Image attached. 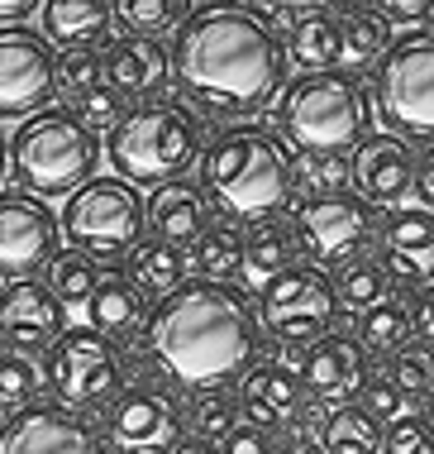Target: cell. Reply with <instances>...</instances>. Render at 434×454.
<instances>
[{
	"instance_id": "6da1fadb",
	"label": "cell",
	"mask_w": 434,
	"mask_h": 454,
	"mask_svg": "<svg viewBox=\"0 0 434 454\" xmlns=\"http://www.w3.org/2000/svg\"><path fill=\"white\" fill-rule=\"evenodd\" d=\"M172 82L205 115L244 120L287 91V53L248 5L205 0L172 39Z\"/></svg>"
},
{
	"instance_id": "7a4b0ae2",
	"label": "cell",
	"mask_w": 434,
	"mask_h": 454,
	"mask_svg": "<svg viewBox=\"0 0 434 454\" xmlns=\"http://www.w3.org/2000/svg\"><path fill=\"white\" fill-rule=\"evenodd\" d=\"M143 349L177 387L210 392L244 378L258 354V316L244 292L225 282H186L153 306L143 325Z\"/></svg>"
},
{
	"instance_id": "3957f363",
	"label": "cell",
	"mask_w": 434,
	"mask_h": 454,
	"mask_svg": "<svg viewBox=\"0 0 434 454\" xmlns=\"http://www.w3.org/2000/svg\"><path fill=\"white\" fill-rule=\"evenodd\" d=\"M201 182L225 206L229 215L244 220H272L296 192V158L282 134L263 125L225 129L201 158Z\"/></svg>"
},
{
	"instance_id": "277c9868",
	"label": "cell",
	"mask_w": 434,
	"mask_h": 454,
	"mask_svg": "<svg viewBox=\"0 0 434 454\" xmlns=\"http://www.w3.org/2000/svg\"><path fill=\"white\" fill-rule=\"evenodd\" d=\"M282 139L301 153L344 158L372 139V91L353 72H301L277 106Z\"/></svg>"
},
{
	"instance_id": "5b68a950",
	"label": "cell",
	"mask_w": 434,
	"mask_h": 454,
	"mask_svg": "<svg viewBox=\"0 0 434 454\" xmlns=\"http://www.w3.org/2000/svg\"><path fill=\"white\" fill-rule=\"evenodd\" d=\"M205 129L177 101H143L110 129L105 158L129 187H167L182 182L186 168H196L205 158Z\"/></svg>"
},
{
	"instance_id": "8992f818",
	"label": "cell",
	"mask_w": 434,
	"mask_h": 454,
	"mask_svg": "<svg viewBox=\"0 0 434 454\" xmlns=\"http://www.w3.org/2000/svg\"><path fill=\"white\" fill-rule=\"evenodd\" d=\"M101 139L81 125L72 110H43L24 120L10 139V173L19 192L29 196H77L86 182H96Z\"/></svg>"
},
{
	"instance_id": "52a82bcc",
	"label": "cell",
	"mask_w": 434,
	"mask_h": 454,
	"mask_svg": "<svg viewBox=\"0 0 434 454\" xmlns=\"http://www.w3.org/2000/svg\"><path fill=\"white\" fill-rule=\"evenodd\" d=\"M148 230V196L124 177H96L62 206V239L91 263L134 259Z\"/></svg>"
},
{
	"instance_id": "ba28073f",
	"label": "cell",
	"mask_w": 434,
	"mask_h": 454,
	"mask_svg": "<svg viewBox=\"0 0 434 454\" xmlns=\"http://www.w3.org/2000/svg\"><path fill=\"white\" fill-rule=\"evenodd\" d=\"M372 110L396 139L434 144V34H406L372 77Z\"/></svg>"
},
{
	"instance_id": "9c48e42d",
	"label": "cell",
	"mask_w": 434,
	"mask_h": 454,
	"mask_svg": "<svg viewBox=\"0 0 434 454\" xmlns=\"http://www.w3.org/2000/svg\"><path fill=\"white\" fill-rule=\"evenodd\" d=\"M339 301H334V282L310 263H296L287 273L263 282L258 292V325L282 345H315L329 335Z\"/></svg>"
},
{
	"instance_id": "30bf717a",
	"label": "cell",
	"mask_w": 434,
	"mask_h": 454,
	"mask_svg": "<svg viewBox=\"0 0 434 454\" xmlns=\"http://www.w3.org/2000/svg\"><path fill=\"white\" fill-rule=\"evenodd\" d=\"M48 354H53L48 373H53V387L67 407H105L110 397L124 392L120 349L101 330H67Z\"/></svg>"
},
{
	"instance_id": "8fae6325",
	"label": "cell",
	"mask_w": 434,
	"mask_h": 454,
	"mask_svg": "<svg viewBox=\"0 0 434 454\" xmlns=\"http://www.w3.org/2000/svg\"><path fill=\"white\" fill-rule=\"evenodd\" d=\"M58 91L53 43L34 29H0V120H34Z\"/></svg>"
},
{
	"instance_id": "7c38bea8",
	"label": "cell",
	"mask_w": 434,
	"mask_h": 454,
	"mask_svg": "<svg viewBox=\"0 0 434 454\" xmlns=\"http://www.w3.org/2000/svg\"><path fill=\"white\" fill-rule=\"evenodd\" d=\"M372 230H377V206H368L358 192L301 201V211H296V239H301V254H310V268L353 263V254L372 239Z\"/></svg>"
},
{
	"instance_id": "4fadbf2b",
	"label": "cell",
	"mask_w": 434,
	"mask_h": 454,
	"mask_svg": "<svg viewBox=\"0 0 434 454\" xmlns=\"http://www.w3.org/2000/svg\"><path fill=\"white\" fill-rule=\"evenodd\" d=\"M62 244V215L39 196L10 187L0 192V278L24 282L58 259Z\"/></svg>"
},
{
	"instance_id": "5bb4252c",
	"label": "cell",
	"mask_w": 434,
	"mask_h": 454,
	"mask_svg": "<svg viewBox=\"0 0 434 454\" xmlns=\"http://www.w3.org/2000/svg\"><path fill=\"white\" fill-rule=\"evenodd\" d=\"M105 435L120 454H172L182 445V416L163 392H120L105 416Z\"/></svg>"
},
{
	"instance_id": "9a60e30c",
	"label": "cell",
	"mask_w": 434,
	"mask_h": 454,
	"mask_svg": "<svg viewBox=\"0 0 434 454\" xmlns=\"http://www.w3.org/2000/svg\"><path fill=\"white\" fill-rule=\"evenodd\" d=\"M62 301L43 282H10L0 292V345L10 354H39L53 349L67 330H62Z\"/></svg>"
},
{
	"instance_id": "2e32d148",
	"label": "cell",
	"mask_w": 434,
	"mask_h": 454,
	"mask_svg": "<svg viewBox=\"0 0 434 454\" xmlns=\"http://www.w3.org/2000/svg\"><path fill=\"white\" fill-rule=\"evenodd\" d=\"M415 163L420 158L411 153V144L396 134H372L368 144L349 153L353 187L368 206H401L415 187Z\"/></svg>"
},
{
	"instance_id": "e0dca14e",
	"label": "cell",
	"mask_w": 434,
	"mask_h": 454,
	"mask_svg": "<svg viewBox=\"0 0 434 454\" xmlns=\"http://www.w3.org/2000/svg\"><path fill=\"white\" fill-rule=\"evenodd\" d=\"M0 454H101L91 426L67 407H29L0 426Z\"/></svg>"
},
{
	"instance_id": "ac0fdd59",
	"label": "cell",
	"mask_w": 434,
	"mask_h": 454,
	"mask_svg": "<svg viewBox=\"0 0 434 454\" xmlns=\"http://www.w3.org/2000/svg\"><path fill=\"white\" fill-rule=\"evenodd\" d=\"M301 378L291 373V368L282 364H253L248 373L239 378V392H234V402H239V411L248 416V426H258V431H277V426H296L301 421Z\"/></svg>"
},
{
	"instance_id": "d6986e66",
	"label": "cell",
	"mask_w": 434,
	"mask_h": 454,
	"mask_svg": "<svg viewBox=\"0 0 434 454\" xmlns=\"http://www.w3.org/2000/svg\"><path fill=\"white\" fill-rule=\"evenodd\" d=\"M382 268L401 282H430L434 278V215L420 206H401L382 220L377 230Z\"/></svg>"
},
{
	"instance_id": "ffe728a7",
	"label": "cell",
	"mask_w": 434,
	"mask_h": 454,
	"mask_svg": "<svg viewBox=\"0 0 434 454\" xmlns=\"http://www.w3.org/2000/svg\"><path fill=\"white\" fill-rule=\"evenodd\" d=\"M363 383H368V354L349 335H325L301 354V387L315 392L320 402L349 397Z\"/></svg>"
},
{
	"instance_id": "44dd1931",
	"label": "cell",
	"mask_w": 434,
	"mask_h": 454,
	"mask_svg": "<svg viewBox=\"0 0 434 454\" xmlns=\"http://www.w3.org/2000/svg\"><path fill=\"white\" fill-rule=\"evenodd\" d=\"M172 72V53L158 39H134L124 34L105 48V87L120 96H134V101H148Z\"/></svg>"
},
{
	"instance_id": "7402d4cb",
	"label": "cell",
	"mask_w": 434,
	"mask_h": 454,
	"mask_svg": "<svg viewBox=\"0 0 434 454\" xmlns=\"http://www.w3.org/2000/svg\"><path fill=\"white\" fill-rule=\"evenodd\" d=\"M148 230H153V239L163 244H196L205 235V192L191 187V182H167V187H158L148 196Z\"/></svg>"
},
{
	"instance_id": "603a6c76",
	"label": "cell",
	"mask_w": 434,
	"mask_h": 454,
	"mask_svg": "<svg viewBox=\"0 0 434 454\" xmlns=\"http://www.w3.org/2000/svg\"><path fill=\"white\" fill-rule=\"evenodd\" d=\"M43 15V39L62 48H96V39L110 29L115 5L105 0H48L39 5Z\"/></svg>"
},
{
	"instance_id": "cb8c5ba5",
	"label": "cell",
	"mask_w": 434,
	"mask_h": 454,
	"mask_svg": "<svg viewBox=\"0 0 434 454\" xmlns=\"http://www.w3.org/2000/svg\"><path fill=\"white\" fill-rule=\"evenodd\" d=\"M387 29L391 24L382 20L377 5H339V63H349V72L382 67L387 58Z\"/></svg>"
},
{
	"instance_id": "d4e9b609",
	"label": "cell",
	"mask_w": 434,
	"mask_h": 454,
	"mask_svg": "<svg viewBox=\"0 0 434 454\" xmlns=\"http://www.w3.org/2000/svg\"><path fill=\"white\" fill-rule=\"evenodd\" d=\"M287 58L306 72H334V63H339V20L325 5H301L291 20Z\"/></svg>"
},
{
	"instance_id": "484cf974",
	"label": "cell",
	"mask_w": 434,
	"mask_h": 454,
	"mask_svg": "<svg viewBox=\"0 0 434 454\" xmlns=\"http://www.w3.org/2000/svg\"><path fill=\"white\" fill-rule=\"evenodd\" d=\"M296 254H301V239H296V225H282V220H263L244 235V273L253 282H272L277 273L296 268Z\"/></svg>"
},
{
	"instance_id": "4316f807",
	"label": "cell",
	"mask_w": 434,
	"mask_h": 454,
	"mask_svg": "<svg viewBox=\"0 0 434 454\" xmlns=\"http://www.w3.org/2000/svg\"><path fill=\"white\" fill-rule=\"evenodd\" d=\"M91 325L101 330V335H134V330H143V292L134 287L129 273H105L101 287H96L91 297Z\"/></svg>"
},
{
	"instance_id": "83f0119b",
	"label": "cell",
	"mask_w": 434,
	"mask_h": 454,
	"mask_svg": "<svg viewBox=\"0 0 434 454\" xmlns=\"http://www.w3.org/2000/svg\"><path fill=\"white\" fill-rule=\"evenodd\" d=\"M186 268H191V259H186L177 244L143 239L139 249H134V259H129V278H134V287H139V292L167 301L172 292L186 287Z\"/></svg>"
},
{
	"instance_id": "f1b7e54d",
	"label": "cell",
	"mask_w": 434,
	"mask_h": 454,
	"mask_svg": "<svg viewBox=\"0 0 434 454\" xmlns=\"http://www.w3.org/2000/svg\"><path fill=\"white\" fill-rule=\"evenodd\" d=\"M387 297H391V273L382 268V259H353L334 278V301L353 316H368L372 306H382Z\"/></svg>"
},
{
	"instance_id": "f546056e",
	"label": "cell",
	"mask_w": 434,
	"mask_h": 454,
	"mask_svg": "<svg viewBox=\"0 0 434 454\" xmlns=\"http://www.w3.org/2000/svg\"><path fill=\"white\" fill-rule=\"evenodd\" d=\"M358 335H363V349H377V354L411 349V335H415L411 301H406V297H387L382 306H372L368 316H358Z\"/></svg>"
},
{
	"instance_id": "4dcf8cb0",
	"label": "cell",
	"mask_w": 434,
	"mask_h": 454,
	"mask_svg": "<svg viewBox=\"0 0 434 454\" xmlns=\"http://www.w3.org/2000/svg\"><path fill=\"white\" fill-rule=\"evenodd\" d=\"M191 268L201 282H229L244 273V235L234 225H210L201 239L191 244Z\"/></svg>"
},
{
	"instance_id": "1f68e13d",
	"label": "cell",
	"mask_w": 434,
	"mask_h": 454,
	"mask_svg": "<svg viewBox=\"0 0 434 454\" xmlns=\"http://www.w3.org/2000/svg\"><path fill=\"white\" fill-rule=\"evenodd\" d=\"M377 450H382V426L358 402H344L325 416V454H377Z\"/></svg>"
},
{
	"instance_id": "d6a6232c",
	"label": "cell",
	"mask_w": 434,
	"mask_h": 454,
	"mask_svg": "<svg viewBox=\"0 0 434 454\" xmlns=\"http://www.w3.org/2000/svg\"><path fill=\"white\" fill-rule=\"evenodd\" d=\"M43 287L53 292L62 306H91L96 287H101V273H96L91 259H81L77 249H67L43 268Z\"/></svg>"
},
{
	"instance_id": "836d02e7",
	"label": "cell",
	"mask_w": 434,
	"mask_h": 454,
	"mask_svg": "<svg viewBox=\"0 0 434 454\" xmlns=\"http://www.w3.org/2000/svg\"><path fill=\"white\" fill-rule=\"evenodd\" d=\"M191 5L186 0H120L115 5V20L124 24V34L134 39H158L167 29H182Z\"/></svg>"
},
{
	"instance_id": "e575fe53",
	"label": "cell",
	"mask_w": 434,
	"mask_h": 454,
	"mask_svg": "<svg viewBox=\"0 0 434 454\" xmlns=\"http://www.w3.org/2000/svg\"><path fill=\"white\" fill-rule=\"evenodd\" d=\"M105 87V53L101 48H62L58 53V91L72 106Z\"/></svg>"
},
{
	"instance_id": "d590c367",
	"label": "cell",
	"mask_w": 434,
	"mask_h": 454,
	"mask_svg": "<svg viewBox=\"0 0 434 454\" xmlns=\"http://www.w3.org/2000/svg\"><path fill=\"white\" fill-rule=\"evenodd\" d=\"M349 187H353L349 158H320V153L296 158V192H301L306 201H325V196H344Z\"/></svg>"
},
{
	"instance_id": "8d00e7d4",
	"label": "cell",
	"mask_w": 434,
	"mask_h": 454,
	"mask_svg": "<svg viewBox=\"0 0 434 454\" xmlns=\"http://www.w3.org/2000/svg\"><path fill=\"white\" fill-rule=\"evenodd\" d=\"M39 387H43V373L29 354L0 349V411H15V416L29 411L34 397H39Z\"/></svg>"
},
{
	"instance_id": "74e56055",
	"label": "cell",
	"mask_w": 434,
	"mask_h": 454,
	"mask_svg": "<svg viewBox=\"0 0 434 454\" xmlns=\"http://www.w3.org/2000/svg\"><path fill=\"white\" fill-rule=\"evenodd\" d=\"M387 383L401 392V397H425L434 392V354L425 349H401L387 359Z\"/></svg>"
},
{
	"instance_id": "f35d334b",
	"label": "cell",
	"mask_w": 434,
	"mask_h": 454,
	"mask_svg": "<svg viewBox=\"0 0 434 454\" xmlns=\"http://www.w3.org/2000/svg\"><path fill=\"white\" fill-rule=\"evenodd\" d=\"M191 431L196 440H229L234 431H239V402L234 397H201L191 411Z\"/></svg>"
},
{
	"instance_id": "ab89813d",
	"label": "cell",
	"mask_w": 434,
	"mask_h": 454,
	"mask_svg": "<svg viewBox=\"0 0 434 454\" xmlns=\"http://www.w3.org/2000/svg\"><path fill=\"white\" fill-rule=\"evenodd\" d=\"M382 454H434V426L420 416H401L382 431Z\"/></svg>"
},
{
	"instance_id": "60d3db41",
	"label": "cell",
	"mask_w": 434,
	"mask_h": 454,
	"mask_svg": "<svg viewBox=\"0 0 434 454\" xmlns=\"http://www.w3.org/2000/svg\"><path fill=\"white\" fill-rule=\"evenodd\" d=\"M72 115H77L91 134H101V129L110 134V129H115L120 120H124V96L110 91V87H101V91L86 96V101H77V110H72Z\"/></svg>"
},
{
	"instance_id": "b9f144b4",
	"label": "cell",
	"mask_w": 434,
	"mask_h": 454,
	"mask_svg": "<svg viewBox=\"0 0 434 454\" xmlns=\"http://www.w3.org/2000/svg\"><path fill=\"white\" fill-rule=\"evenodd\" d=\"M363 411H372L377 421L391 426V421H401V416H406V397L387 383V378H382V383H368L363 387Z\"/></svg>"
},
{
	"instance_id": "7bdbcfd3",
	"label": "cell",
	"mask_w": 434,
	"mask_h": 454,
	"mask_svg": "<svg viewBox=\"0 0 434 454\" xmlns=\"http://www.w3.org/2000/svg\"><path fill=\"white\" fill-rule=\"evenodd\" d=\"M220 454H277V450H272L267 431H258V426H239V431L220 445Z\"/></svg>"
},
{
	"instance_id": "ee69618b",
	"label": "cell",
	"mask_w": 434,
	"mask_h": 454,
	"mask_svg": "<svg viewBox=\"0 0 434 454\" xmlns=\"http://www.w3.org/2000/svg\"><path fill=\"white\" fill-rule=\"evenodd\" d=\"M377 10H382V20H387V24H401V29H406V24H420L425 15H434L430 0H387V5H377Z\"/></svg>"
},
{
	"instance_id": "f6af8a7d",
	"label": "cell",
	"mask_w": 434,
	"mask_h": 454,
	"mask_svg": "<svg viewBox=\"0 0 434 454\" xmlns=\"http://www.w3.org/2000/svg\"><path fill=\"white\" fill-rule=\"evenodd\" d=\"M411 196L420 201V211H430V215H434V149H425V153H420V163H415V187H411Z\"/></svg>"
},
{
	"instance_id": "bcb514c9",
	"label": "cell",
	"mask_w": 434,
	"mask_h": 454,
	"mask_svg": "<svg viewBox=\"0 0 434 454\" xmlns=\"http://www.w3.org/2000/svg\"><path fill=\"white\" fill-rule=\"evenodd\" d=\"M415 335H420V345H425V354H434V287L415 306Z\"/></svg>"
},
{
	"instance_id": "7dc6e473",
	"label": "cell",
	"mask_w": 434,
	"mask_h": 454,
	"mask_svg": "<svg viewBox=\"0 0 434 454\" xmlns=\"http://www.w3.org/2000/svg\"><path fill=\"white\" fill-rule=\"evenodd\" d=\"M29 10H39V5H34V0H0V24L19 29V20L29 15Z\"/></svg>"
},
{
	"instance_id": "c3c4849f",
	"label": "cell",
	"mask_w": 434,
	"mask_h": 454,
	"mask_svg": "<svg viewBox=\"0 0 434 454\" xmlns=\"http://www.w3.org/2000/svg\"><path fill=\"white\" fill-rule=\"evenodd\" d=\"M277 454H325V445H315V440H306V435H291Z\"/></svg>"
},
{
	"instance_id": "681fc988",
	"label": "cell",
	"mask_w": 434,
	"mask_h": 454,
	"mask_svg": "<svg viewBox=\"0 0 434 454\" xmlns=\"http://www.w3.org/2000/svg\"><path fill=\"white\" fill-rule=\"evenodd\" d=\"M172 454H220V445H210V440H196V435H191V440H182Z\"/></svg>"
},
{
	"instance_id": "f907efd6",
	"label": "cell",
	"mask_w": 434,
	"mask_h": 454,
	"mask_svg": "<svg viewBox=\"0 0 434 454\" xmlns=\"http://www.w3.org/2000/svg\"><path fill=\"white\" fill-rule=\"evenodd\" d=\"M10 173V144H5V134H0V177Z\"/></svg>"
},
{
	"instance_id": "816d5d0a",
	"label": "cell",
	"mask_w": 434,
	"mask_h": 454,
	"mask_svg": "<svg viewBox=\"0 0 434 454\" xmlns=\"http://www.w3.org/2000/svg\"><path fill=\"white\" fill-rule=\"evenodd\" d=\"M430 20H434V15H430Z\"/></svg>"
}]
</instances>
